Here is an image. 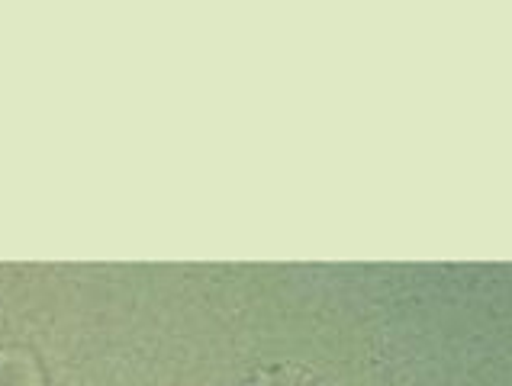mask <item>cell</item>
<instances>
[{"label": "cell", "instance_id": "cell-2", "mask_svg": "<svg viewBox=\"0 0 512 386\" xmlns=\"http://www.w3.org/2000/svg\"><path fill=\"white\" fill-rule=\"evenodd\" d=\"M245 386H313V377L310 370H303L297 364H277L268 370H258Z\"/></svg>", "mask_w": 512, "mask_h": 386}, {"label": "cell", "instance_id": "cell-1", "mask_svg": "<svg viewBox=\"0 0 512 386\" xmlns=\"http://www.w3.org/2000/svg\"><path fill=\"white\" fill-rule=\"evenodd\" d=\"M0 386H46L36 354L26 348H0Z\"/></svg>", "mask_w": 512, "mask_h": 386}]
</instances>
